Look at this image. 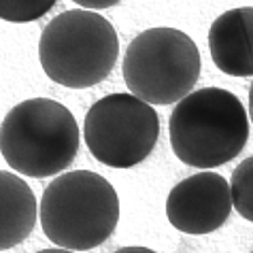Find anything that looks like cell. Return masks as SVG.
<instances>
[{"mask_svg":"<svg viewBox=\"0 0 253 253\" xmlns=\"http://www.w3.org/2000/svg\"><path fill=\"white\" fill-rule=\"evenodd\" d=\"M45 236L60 249L89 251L109 241L119 223L115 187L92 170H73L47 185L39 207Z\"/></svg>","mask_w":253,"mask_h":253,"instance_id":"6da1fadb","label":"cell"},{"mask_svg":"<svg viewBox=\"0 0 253 253\" xmlns=\"http://www.w3.org/2000/svg\"><path fill=\"white\" fill-rule=\"evenodd\" d=\"M249 140L243 102L221 87H205L181 98L170 115V145L183 164L217 168L234 160Z\"/></svg>","mask_w":253,"mask_h":253,"instance_id":"7a4b0ae2","label":"cell"},{"mask_svg":"<svg viewBox=\"0 0 253 253\" xmlns=\"http://www.w3.org/2000/svg\"><path fill=\"white\" fill-rule=\"evenodd\" d=\"M0 151L6 164L24 177H55L73 164L79 151V126L64 104L30 98L2 119Z\"/></svg>","mask_w":253,"mask_h":253,"instance_id":"3957f363","label":"cell"},{"mask_svg":"<svg viewBox=\"0 0 253 253\" xmlns=\"http://www.w3.org/2000/svg\"><path fill=\"white\" fill-rule=\"evenodd\" d=\"M117 55L115 28L96 11H64L41 32V66L51 81L70 89H85L104 81Z\"/></svg>","mask_w":253,"mask_h":253,"instance_id":"277c9868","label":"cell"},{"mask_svg":"<svg viewBox=\"0 0 253 253\" xmlns=\"http://www.w3.org/2000/svg\"><path fill=\"white\" fill-rule=\"evenodd\" d=\"M200 51L177 28H149L126 49L124 81L147 104H177L198 83Z\"/></svg>","mask_w":253,"mask_h":253,"instance_id":"5b68a950","label":"cell"},{"mask_svg":"<svg viewBox=\"0 0 253 253\" xmlns=\"http://www.w3.org/2000/svg\"><path fill=\"white\" fill-rule=\"evenodd\" d=\"M160 119L151 104L132 94H111L92 104L83 138L89 153L111 168H132L151 156Z\"/></svg>","mask_w":253,"mask_h":253,"instance_id":"8992f818","label":"cell"},{"mask_svg":"<svg viewBox=\"0 0 253 253\" xmlns=\"http://www.w3.org/2000/svg\"><path fill=\"white\" fill-rule=\"evenodd\" d=\"M232 213L230 185L217 172H198L177 183L166 198V217L185 234L219 230Z\"/></svg>","mask_w":253,"mask_h":253,"instance_id":"52a82bcc","label":"cell"},{"mask_svg":"<svg viewBox=\"0 0 253 253\" xmlns=\"http://www.w3.org/2000/svg\"><path fill=\"white\" fill-rule=\"evenodd\" d=\"M251 24H253V11L249 6L226 11L211 24L209 51L215 66L221 73L232 77L253 75Z\"/></svg>","mask_w":253,"mask_h":253,"instance_id":"ba28073f","label":"cell"},{"mask_svg":"<svg viewBox=\"0 0 253 253\" xmlns=\"http://www.w3.org/2000/svg\"><path fill=\"white\" fill-rule=\"evenodd\" d=\"M37 198L22 177L0 170V251L24 243L37 223Z\"/></svg>","mask_w":253,"mask_h":253,"instance_id":"9c48e42d","label":"cell"},{"mask_svg":"<svg viewBox=\"0 0 253 253\" xmlns=\"http://www.w3.org/2000/svg\"><path fill=\"white\" fill-rule=\"evenodd\" d=\"M251 177H253V158L243 160L234 168L230 185V200L232 207L243 219H253V194H251Z\"/></svg>","mask_w":253,"mask_h":253,"instance_id":"30bf717a","label":"cell"},{"mask_svg":"<svg viewBox=\"0 0 253 253\" xmlns=\"http://www.w3.org/2000/svg\"><path fill=\"white\" fill-rule=\"evenodd\" d=\"M58 0H0V19L13 24L37 22L55 6Z\"/></svg>","mask_w":253,"mask_h":253,"instance_id":"8fae6325","label":"cell"},{"mask_svg":"<svg viewBox=\"0 0 253 253\" xmlns=\"http://www.w3.org/2000/svg\"><path fill=\"white\" fill-rule=\"evenodd\" d=\"M75 4L83 6L85 11H100V9H109V6H115L122 0H73Z\"/></svg>","mask_w":253,"mask_h":253,"instance_id":"7c38bea8","label":"cell"},{"mask_svg":"<svg viewBox=\"0 0 253 253\" xmlns=\"http://www.w3.org/2000/svg\"><path fill=\"white\" fill-rule=\"evenodd\" d=\"M113 253H158V251H153L149 247H122V249H117Z\"/></svg>","mask_w":253,"mask_h":253,"instance_id":"4fadbf2b","label":"cell"},{"mask_svg":"<svg viewBox=\"0 0 253 253\" xmlns=\"http://www.w3.org/2000/svg\"><path fill=\"white\" fill-rule=\"evenodd\" d=\"M37 253H75V251H68V249H60V247H51V249H41Z\"/></svg>","mask_w":253,"mask_h":253,"instance_id":"5bb4252c","label":"cell"}]
</instances>
